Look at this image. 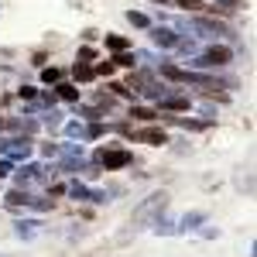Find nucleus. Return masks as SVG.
<instances>
[{
    "label": "nucleus",
    "mask_w": 257,
    "mask_h": 257,
    "mask_svg": "<svg viewBox=\"0 0 257 257\" xmlns=\"http://www.w3.org/2000/svg\"><path fill=\"white\" fill-rule=\"evenodd\" d=\"M35 226L38 223H18V237H35Z\"/></svg>",
    "instance_id": "nucleus-23"
},
{
    "label": "nucleus",
    "mask_w": 257,
    "mask_h": 257,
    "mask_svg": "<svg viewBox=\"0 0 257 257\" xmlns=\"http://www.w3.org/2000/svg\"><path fill=\"white\" fill-rule=\"evenodd\" d=\"M113 65H123V69H134V55H127V52H113Z\"/></svg>",
    "instance_id": "nucleus-18"
},
{
    "label": "nucleus",
    "mask_w": 257,
    "mask_h": 257,
    "mask_svg": "<svg viewBox=\"0 0 257 257\" xmlns=\"http://www.w3.org/2000/svg\"><path fill=\"white\" fill-rule=\"evenodd\" d=\"M196 28H199V31H206V35H233L230 24H223V21H209V18H199Z\"/></svg>",
    "instance_id": "nucleus-6"
},
{
    "label": "nucleus",
    "mask_w": 257,
    "mask_h": 257,
    "mask_svg": "<svg viewBox=\"0 0 257 257\" xmlns=\"http://www.w3.org/2000/svg\"><path fill=\"white\" fill-rule=\"evenodd\" d=\"M134 141H141V144H168V134L161 127H144V131L134 134Z\"/></svg>",
    "instance_id": "nucleus-5"
},
{
    "label": "nucleus",
    "mask_w": 257,
    "mask_h": 257,
    "mask_svg": "<svg viewBox=\"0 0 257 257\" xmlns=\"http://www.w3.org/2000/svg\"><path fill=\"white\" fill-rule=\"evenodd\" d=\"M240 7H247V0H219L213 11L216 14H230V11H240Z\"/></svg>",
    "instance_id": "nucleus-13"
},
{
    "label": "nucleus",
    "mask_w": 257,
    "mask_h": 257,
    "mask_svg": "<svg viewBox=\"0 0 257 257\" xmlns=\"http://www.w3.org/2000/svg\"><path fill=\"white\" fill-rule=\"evenodd\" d=\"M18 96H21V99H35V96H38V89H35V86H21Z\"/></svg>",
    "instance_id": "nucleus-24"
},
{
    "label": "nucleus",
    "mask_w": 257,
    "mask_h": 257,
    "mask_svg": "<svg viewBox=\"0 0 257 257\" xmlns=\"http://www.w3.org/2000/svg\"><path fill=\"white\" fill-rule=\"evenodd\" d=\"M55 89H59L62 99H79V89H76L72 82H62V79H59V86H55Z\"/></svg>",
    "instance_id": "nucleus-15"
},
{
    "label": "nucleus",
    "mask_w": 257,
    "mask_h": 257,
    "mask_svg": "<svg viewBox=\"0 0 257 257\" xmlns=\"http://www.w3.org/2000/svg\"><path fill=\"white\" fill-rule=\"evenodd\" d=\"M230 62H233V48L213 45V48H206L202 55H196L192 65H199V69H219V65H230Z\"/></svg>",
    "instance_id": "nucleus-2"
},
{
    "label": "nucleus",
    "mask_w": 257,
    "mask_h": 257,
    "mask_svg": "<svg viewBox=\"0 0 257 257\" xmlns=\"http://www.w3.org/2000/svg\"><path fill=\"white\" fill-rule=\"evenodd\" d=\"M165 206H168V196H165V192H155V196H148V199H144V202L138 206V209H134V216H131L134 230L155 226V216H158V213H165Z\"/></svg>",
    "instance_id": "nucleus-1"
},
{
    "label": "nucleus",
    "mask_w": 257,
    "mask_h": 257,
    "mask_svg": "<svg viewBox=\"0 0 257 257\" xmlns=\"http://www.w3.org/2000/svg\"><path fill=\"white\" fill-rule=\"evenodd\" d=\"M131 117H138V120H158L161 113H158V110H151V106H131Z\"/></svg>",
    "instance_id": "nucleus-14"
},
{
    "label": "nucleus",
    "mask_w": 257,
    "mask_h": 257,
    "mask_svg": "<svg viewBox=\"0 0 257 257\" xmlns=\"http://www.w3.org/2000/svg\"><path fill=\"white\" fill-rule=\"evenodd\" d=\"M0 257H4V254H0Z\"/></svg>",
    "instance_id": "nucleus-30"
},
{
    "label": "nucleus",
    "mask_w": 257,
    "mask_h": 257,
    "mask_svg": "<svg viewBox=\"0 0 257 257\" xmlns=\"http://www.w3.org/2000/svg\"><path fill=\"white\" fill-rule=\"evenodd\" d=\"M41 79H45V82H59L62 79V69H55V65H52V69H41Z\"/></svg>",
    "instance_id": "nucleus-20"
},
{
    "label": "nucleus",
    "mask_w": 257,
    "mask_h": 257,
    "mask_svg": "<svg viewBox=\"0 0 257 257\" xmlns=\"http://www.w3.org/2000/svg\"><path fill=\"white\" fill-rule=\"evenodd\" d=\"M151 41H155V45H161V48H175L178 35L172 31V28H151Z\"/></svg>",
    "instance_id": "nucleus-7"
},
{
    "label": "nucleus",
    "mask_w": 257,
    "mask_h": 257,
    "mask_svg": "<svg viewBox=\"0 0 257 257\" xmlns=\"http://www.w3.org/2000/svg\"><path fill=\"white\" fill-rule=\"evenodd\" d=\"M168 120H175V123H182L185 131H202V127H206L202 120H178V117H168Z\"/></svg>",
    "instance_id": "nucleus-21"
},
{
    "label": "nucleus",
    "mask_w": 257,
    "mask_h": 257,
    "mask_svg": "<svg viewBox=\"0 0 257 257\" xmlns=\"http://www.w3.org/2000/svg\"><path fill=\"white\" fill-rule=\"evenodd\" d=\"M202 219H206V213H189V216L182 219V226L185 230H196V223H202Z\"/></svg>",
    "instance_id": "nucleus-19"
},
{
    "label": "nucleus",
    "mask_w": 257,
    "mask_h": 257,
    "mask_svg": "<svg viewBox=\"0 0 257 257\" xmlns=\"http://www.w3.org/2000/svg\"><path fill=\"white\" fill-rule=\"evenodd\" d=\"M96 59V48H79V62H93Z\"/></svg>",
    "instance_id": "nucleus-25"
},
{
    "label": "nucleus",
    "mask_w": 257,
    "mask_h": 257,
    "mask_svg": "<svg viewBox=\"0 0 257 257\" xmlns=\"http://www.w3.org/2000/svg\"><path fill=\"white\" fill-rule=\"evenodd\" d=\"M28 189H24V192H21V189H14V192H11V196H7V202H11V206H28Z\"/></svg>",
    "instance_id": "nucleus-17"
},
{
    "label": "nucleus",
    "mask_w": 257,
    "mask_h": 257,
    "mask_svg": "<svg viewBox=\"0 0 257 257\" xmlns=\"http://www.w3.org/2000/svg\"><path fill=\"white\" fill-rule=\"evenodd\" d=\"M96 161L106 172H117V168L131 165V151H123V148H103V151H96Z\"/></svg>",
    "instance_id": "nucleus-3"
},
{
    "label": "nucleus",
    "mask_w": 257,
    "mask_h": 257,
    "mask_svg": "<svg viewBox=\"0 0 257 257\" xmlns=\"http://www.w3.org/2000/svg\"><path fill=\"white\" fill-rule=\"evenodd\" d=\"M127 21H131V24H134V28H151V21L144 18V14H141V11H127Z\"/></svg>",
    "instance_id": "nucleus-16"
},
{
    "label": "nucleus",
    "mask_w": 257,
    "mask_h": 257,
    "mask_svg": "<svg viewBox=\"0 0 257 257\" xmlns=\"http://www.w3.org/2000/svg\"><path fill=\"white\" fill-rule=\"evenodd\" d=\"M72 76H76L79 82H89V79H96V72H93V69H89L86 62H76V65H72Z\"/></svg>",
    "instance_id": "nucleus-11"
},
{
    "label": "nucleus",
    "mask_w": 257,
    "mask_h": 257,
    "mask_svg": "<svg viewBox=\"0 0 257 257\" xmlns=\"http://www.w3.org/2000/svg\"><path fill=\"white\" fill-rule=\"evenodd\" d=\"M113 69H117L113 62H99V65L93 69V72H96V76H113Z\"/></svg>",
    "instance_id": "nucleus-22"
},
{
    "label": "nucleus",
    "mask_w": 257,
    "mask_h": 257,
    "mask_svg": "<svg viewBox=\"0 0 257 257\" xmlns=\"http://www.w3.org/2000/svg\"><path fill=\"white\" fill-rule=\"evenodd\" d=\"M151 4H161V7H165V4H168V0H151Z\"/></svg>",
    "instance_id": "nucleus-29"
},
{
    "label": "nucleus",
    "mask_w": 257,
    "mask_h": 257,
    "mask_svg": "<svg viewBox=\"0 0 257 257\" xmlns=\"http://www.w3.org/2000/svg\"><path fill=\"white\" fill-rule=\"evenodd\" d=\"M161 106H165V110H189L192 103H189V96H168V93H165V96H161Z\"/></svg>",
    "instance_id": "nucleus-9"
},
{
    "label": "nucleus",
    "mask_w": 257,
    "mask_h": 257,
    "mask_svg": "<svg viewBox=\"0 0 257 257\" xmlns=\"http://www.w3.org/2000/svg\"><path fill=\"white\" fill-rule=\"evenodd\" d=\"M45 123H48V127H59V123H62V113H55V110H52V113L45 117Z\"/></svg>",
    "instance_id": "nucleus-26"
},
{
    "label": "nucleus",
    "mask_w": 257,
    "mask_h": 257,
    "mask_svg": "<svg viewBox=\"0 0 257 257\" xmlns=\"http://www.w3.org/2000/svg\"><path fill=\"white\" fill-rule=\"evenodd\" d=\"M38 178H41V168H38V165H24V168L18 172V185L24 189V185H31V182H38Z\"/></svg>",
    "instance_id": "nucleus-8"
},
{
    "label": "nucleus",
    "mask_w": 257,
    "mask_h": 257,
    "mask_svg": "<svg viewBox=\"0 0 257 257\" xmlns=\"http://www.w3.org/2000/svg\"><path fill=\"white\" fill-rule=\"evenodd\" d=\"M69 192H72L76 199H89V202H103V199H106V192H89L86 185H72Z\"/></svg>",
    "instance_id": "nucleus-10"
},
{
    "label": "nucleus",
    "mask_w": 257,
    "mask_h": 257,
    "mask_svg": "<svg viewBox=\"0 0 257 257\" xmlns=\"http://www.w3.org/2000/svg\"><path fill=\"white\" fill-rule=\"evenodd\" d=\"M178 4H182V7H189V11H196V7L202 4V0H178Z\"/></svg>",
    "instance_id": "nucleus-28"
},
{
    "label": "nucleus",
    "mask_w": 257,
    "mask_h": 257,
    "mask_svg": "<svg viewBox=\"0 0 257 257\" xmlns=\"http://www.w3.org/2000/svg\"><path fill=\"white\" fill-rule=\"evenodd\" d=\"M0 151H7L11 158H28V155H31V138L7 141V144H0Z\"/></svg>",
    "instance_id": "nucleus-4"
},
{
    "label": "nucleus",
    "mask_w": 257,
    "mask_h": 257,
    "mask_svg": "<svg viewBox=\"0 0 257 257\" xmlns=\"http://www.w3.org/2000/svg\"><path fill=\"white\" fill-rule=\"evenodd\" d=\"M106 48H110V52H127L131 41L123 38V35H106Z\"/></svg>",
    "instance_id": "nucleus-12"
},
{
    "label": "nucleus",
    "mask_w": 257,
    "mask_h": 257,
    "mask_svg": "<svg viewBox=\"0 0 257 257\" xmlns=\"http://www.w3.org/2000/svg\"><path fill=\"white\" fill-rule=\"evenodd\" d=\"M11 175V161H0V178H7Z\"/></svg>",
    "instance_id": "nucleus-27"
}]
</instances>
